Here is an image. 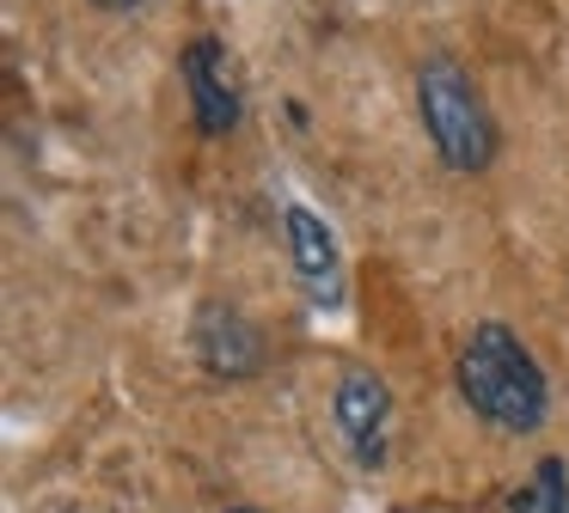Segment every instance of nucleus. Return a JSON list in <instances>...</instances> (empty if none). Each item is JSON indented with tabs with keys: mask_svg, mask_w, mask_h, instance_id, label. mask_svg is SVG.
<instances>
[{
	"mask_svg": "<svg viewBox=\"0 0 569 513\" xmlns=\"http://www.w3.org/2000/svg\"><path fill=\"white\" fill-rule=\"evenodd\" d=\"M417 117L447 171H483L496 159V117L453 56L417 68Z\"/></svg>",
	"mask_w": 569,
	"mask_h": 513,
	"instance_id": "2",
	"label": "nucleus"
},
{
	"mask_svg": "<svg viewBox=\"0 0 569 513\" xmlns=\"http://www.w3.org/2000/svg\"><path fill=\"white\" fill-rule=\"evenodd\" d=\"M453 373H459V398L502 434H532L551 415V385H545L532 349L496 318L471 324V336L459 342Z\"/></svg>",
	"mask_w": 569,
	"mask_h": 513,
	"instance_id": "1",
	"label": "nucleus"
},
{
	"mask_svg": "<svg viewBox=\"0 0 569 513\" xmlns=\"http://www.w3.org/2000/svg\"><path fill=\"white\" fill-rule=\"evenodd\" d=\"M233 513H258V507H233Z\"/></svg>",
	"mask_w": 569,
	"mask_h": 513,
	"instance_id": "9",
	"label": "nucleus"
},
{
	"mask_svg": "<svg viewBox=\"0 0 569 513\" xmlns=\"http://www.w3.org/2000/svg\"><path fill=\"white\" fill-rule=\"evenodd\" d=\"M282 227H288V263H295L300 281H307V300L312 305H337V300H343V256H337V232L325 227L307 202H288L282 208Z\"/></svg>",
	"mask_w": 569,
	"mask_h": 513,
	"instance_id": "6",
	"label": "nucleus"
},
{
	"mask_svg": "<svg viewBox=\"0 0 569 513\" xmlns=\"http://www.w3.org/2000/svg\"><path fill=\"white\" fill-rule=\"evenodd\" d=\"M92 7H104V12H123V7H148V0H92Z\"/></svg>",
	"mask_w": 569,
	"mask_h": 513,
	"instance_id": "8",
	"label": "nucleus"
},
{
	"mask_svg": "<svg viewBox=\"0 0 569 513\" xmlns=\"http://www.w3.org/2000/svg\"><path fill=\"white\" fill-rule=\"evenodd\" d=\"M190 349H197L202 373H214V379H251L263 366V330L251 324L239 305L209 300L197 312V324H190Z\"/></svg>",
	"mask_w": 569,
	"mask_h": 513,
	"instance_id": "3",
	"label": "nucleus"
},
{
	"mask_svg": "<svg viewBox=\"0 0 569 513\" xmlns=\"http://www.w3.org/2000/svg\"><path fill=\"white\" fill-rule=\"evenodd\" d=\"M227 49L221 37H190L184 56H178V73L190 86V110H197V134L202 141H221V134L239 129V86L227 80Z\"/></svg>",
	"mask_w": 569,
	"mask_h": 513,
	"instance_id": "4",
	"label": "nucleus"
},
{
	"mask_svg": "<svg viewBox=\"0 0 569 513\" xmlns=\"http://www.w3.org/2000/svg\"><path fill=\"white\" fill-rule=\"evenodd\" d=\"M508 513H569V464L539 459L527 483L508 495Z\"/></svg>",
	"mask_w": 569,
	"mask_h": 513,
	"instance_id": "7",
	"label": "nucleus"
},
{
	"mask_svg": "<svg viewBox=\"0 0 569 513\" xmlns=\"http://www.w3.org/2000/svg\"><path fill=\"white\" fill-rule=\"evenodd\" d=\"M331 410H337V428L349 434V452L361 464H380L386 459V422H392V391H386V379L368 373V366H343Z\"/></svg>",
	"mask_w": 569,
	"mask_h": 513,
	"instance_id": "5",
	"label": "nucleus"
}]
</instances>
